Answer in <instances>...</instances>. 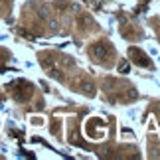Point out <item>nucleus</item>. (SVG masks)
<instances>
[{"label":"nucleus","mask_w":160,"mask_h":160,"mask_svg":"<svg viewBox=\"0 0 160 160\" xmlns=\"http://www.w3.org/2000/svg\"><path fill=\"white\" fill-rule=\"evenodd\" d=\"M93 55H97V58H103V53H105V44H95V46H91V50H89Z\"/></svg>","instance_id":"1"},{"label":"nucleus","mask_w":160,"mask_h":160,"mask_svg":"<svg viewBox=\"0 0 160 160\" xmlns=\"http://www.w3.org/2000/svg\"><path fill=\"white\" fill-rule=\"evenodd\" d=\"M131 53L134 55V61H138L140 65H148V59H144L142 52H138V50H131Z\"/></svg>","instance_id":"2"},{"label":"nucleus","mask_w":160,"mask_h":160,"mask_svg":"<svg viewBox=\"0 0 160 160\" xmlns=\"http://www.w3.org/2000/svg\"><path fill=\"white\" fill-rule=\"evenodd\" d=\"M81 89H83V93H87V95H93L95 91H93V85L91 83H81Z\"/></svg>","instance_id":"3"},{"label":"nucleus","mask_w":160,"mask_h":160,"mask_svg":"<svg viewBox=\"0 0 160 160\" xmlns=\"http://www.w3.org/2000/svg\"><path fill=\"white\" fill-rule=\"evenodd\" d=\"M119 71L127 73V71H128V65H127V63H121V65H119Z\"/></svg>","instance_id":"4"},{"label":"nucleus","mask_w":160,"mask_h":160,"mask_svg":"<svg viewBox=\"0 0 160 160\" xmlns=\"http://www.w3.org/2000/svg\"><path fill=\"white\" fill-rule=\"evenodd\" d=\"M58 26H59V24L55 22V20H50V28H52V30H55V28H58Z\"/></svg>","instance_id":"5"}]
</instances>
